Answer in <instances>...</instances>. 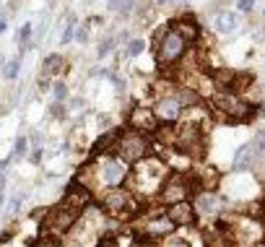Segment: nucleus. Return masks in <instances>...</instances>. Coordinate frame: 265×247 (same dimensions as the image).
<instances>
[{"instance_id":"f257e3e1","label":"nucleus","mask_w":265,"mask_h":247,"mask_svg":"<svg viewBox=\"0 0 265 247\" xmlns=\"http://www.w3.org/2000/svg\"><path fill=\"white\" fill-rule=\"evenodd\" d=\"M187 39L182 36L177 29H167L159 34V47H156V58L161 65H172V62H177L182 55L187 50Z\"/></svg>"},{"instance_id":"f03ea898","label":"nucleus","mask_w":265,"mask_h":247,"mask_svg":"<svg viewBox=\"0 0 265 247\" xmlns=\"http://www.w3.org/2000/svg\"><path fill=\"white\" fill-rule=\"evenodd\" d=\"M115 151L120 154L122 161L133 164V161H138V159L146 156L148 143H146V138H143V135H138V133H127V135H122V138L117 141V149Z\"/></svg>"},{"instance_id":"7ed1b4c3","label":"nucleus","mask_w":265,"mask_h":247,"mask_svg":"<svg viewBox=\"0 0 265 247\" xmlns=\"http://www.w3.org/2000/svg\"><path fill=\"white\" fill-rule=\"evenodd\" d=\"M213 104H216V109H221L229 120H242V117H247V107H244V102L236 99L232 91H218V94L213 96Z\"/></svg>"},{"instance_id":"20e7f679","label":"nucleus","mask_w":265,"mask_h":247,"mask_svg":"<svg viewBox=\"0 0 265 247\" xmlns=\"http://www.w3.org/2000/svg\"><path fill=\"white\" fill-rule=\"evenodd\" d=\"M179 112H182V102L175 96H164L156 102V109H153V115H156L159 123H177L179 120Z\"/></svg>"},{"instance_id":"39448f33","label":"nucleus","mask_w":265,"mask_h":247,"mask_svg":"<svg viewBox=\"0 0 265 247\" xmlns=\"http://www.w3.org/2000/svg\"><path fill=\"white\" fill-rule=\"evenodd\" d=\"M169 218L175 221V226L179 224H193L195 221V211H193V206L185 203V200H179V203H175L169 208Z\"/></svg>"},{"instance_id":"423d86ee","label":"nucleus","mask_w":265,"mask_h":247,"mask_svg":"<svg viewBox=\"0 0 265 247\" xmlns=\"http://www.w3.org/2000/svg\"><path fill=\"white\" fill-rule=\"evenodd\" d=\"M125 164L127 161H107L104 164V182H109V185H120V182L125 180Z\"/></svg>"},{"instance_id":"0eeeda50","label":"nucleus","mask_w":265,"mask_h":247,"mask_svg":"<svg viewBox=\"0 0 265 247\" xmlns=\"http://www.w3.org/2000/svg\"><path fill=\"white\" fill-rule=\"evenodd\" d=\"M213 26H216V31H221V34H232V31H236V26H239V16L232 13V11H224V13L216 16Z\"/></svg>"},{"instance_id":"6e6552de","label":"nucleus","mask_w":265,"mask_h":247,"mask_svg":"<svg viewBox=\"0 0 265 247\" xmlns=\"http://www.w3.org/2000/svg\"><path fill=\"white\" fill-rule=\"evenodd\" d=\"M255 156H258V149H255V143H244L242 149L236 151V156H234V167H236V169L250 167V164L255 161Z\"/></svg>"},{"instance_id":"1a4fd4ad","label":"nucleus","mask_w":265,"mask_h":247,"mask_svg":"<svg viewBox=\"0 0 265 247\" xmlns=\"http://www.w3.org/2000/svg\"><path fill=\"white\" fill-rule=\"evenodd\" d=\"M156 115H153V112H146V109H135V112H133V125L135 127H141V130H143V127H146V130H153V127H156Z\"/></svg>"},{"instance_id":"9d476101","label":"nucleus","mask_w":265,"mask_h":247,"mask_svg":"<svg viewBox=\"0 0 265 247\" xmlns=\"http://www.w3.org/2000/svg\"><path fill=\"white\" fill-rule=\"evenodd\" d=\"M104 206H107L109 214H122V208H125V193H122V190H112V193L104 198Z\"/></svg>"},{"instance_id":"9b49d317","label":"nucleus","mask_w":265,"mask_h":247,"mask_svg":"<svg viewBox=\"0 0 265 247\" xmlns=\"http://www.w3.org/2000/svg\"><path fill=\"white\" fill-rule=\"evenodd\" d=\"M172 226H175V221L167 216V218H156V221H151L148 226H146V234H151V237H161V234H167L172 232Z\"/></svg>"},{"instance_id":"f8f14e48","label":"nucleus","mask_w":265,"mask_h":247,"mask_svg":"<svg viewBox=\"0 0 265 247\" xmlns=\"http://www.w3.org/2000/svg\"><path fill=\"white\" fill-rule=\"evenodd\" d=\"M175 29H177L182 36H185L187 42H195V39H198V34H200V29H198V26H195L193 21H179V24L175 26Z\"/></svg>"},{"instance_id":"ddd939ff","label":"nucleus","mask_w":265,"mask_h":247,"mask_svg":"<svg viewBox=\"0 0 265 247\" xmlns=\"http://www.w3.org/2000/svg\"><path fill=\"white\" fill-rule=\"evenodd\" d=\"M42 68H44V76H50V78L58 76V73L62 70V58H60V55H50V58L44 60Z\"/></svg>"},{"instance_id":"4468645a","label":"nucleus","mask_w":265,"mask_h":247,"mask_svg":"<svg viewBox=\"0 0 265 247\" xmlns=\"http://www.w3.org/2000/svg\"><path fill=\"white\" fill-rule=\"evenodd\" d=\"M198 206L203 208L206 214H216V208H218V200H216L211 193H203V195L198 198Z\"/></svg>"},{"instance_id":"2eb2a0df","label":"nucleus","mask_w":265,"mask_h":247,"mask_svg":"<svg viewBox=\"0 0 265 247\" xmlns=\"http://www.w3.org/2000/svg\"><path fill=\"white\" fill-rule=\"evenodd\" d=\"M18 68H21V60H18V58L8 60V62H5V68H3V76H5L8 81H13V78L18 76Z\"/></svg>"},{"instance_id":"dca6fc26","label":"nucleus","mask_w":265,"mask_h":247,"mask_svg":"<svg viewBox=\"0 0 265 247\" xmlns=\"http://www.w3.org/2000/svg\"><path fill=\"white\" fill-rule=\"evenodd\" d=\"M130 5L133 0H109V11L115 13H130Z\"/></svg>"},{"instance_id":"f3484780","label":"nucleus","mask_w":265,"mask_h":247,"mask_svg":"<svg viewBox=\"0 0 265 247\" xmlns=\"http://www.w3.org/2000/svg\"><path fill=\"white\" fill-rule=\"evenodd\" d=\"M115 138H117V133H109V135H104V138H99V141L94 143V154H99V151H102V149H107V146L112 143Z\"/></svg>"},{"instance_id":"a211bd4d","label":"nucleus","mask_w":265,"mask_h":247,"mask_svg":"<svg viewBox=\"0 0 265 247\" xmlns=\"http://www.w3.org/2000/svg\"><path fill=\"white\" fill-rule=\"evenodd\" d=\"M16 39L21 42V44H26V42H29V39H31V24H24V26H21V31H18V36H16Z\"/></svg>"},{"instance_id":"6ab92c4d","label":"nucleus","mask_w":265,"mask_h":247,"mask_svg":"<svg viewBox=\"0 0 265 247\" xmlns=\"http://www.w3.org/2000/svg\"><path fill=\"white\" fill-rule=\"evenodd\" d=\"M143 47H146L143 39H133L130 44H127V55H141V52H143Z\"/></svg>"},{"instance_id":"aec40b11","label":"nucleus","mask_w":265,"mask_h":247,"mask_svg":"<svg viewBox=\"0 0 265 247\" xmlns=\"http://www.w3.org/2000/svg\"><path fill=\"white\" fill-rule=\"evenodd\" d=\"M252 143H255V149H258V156H265V133H258Z\"/></svg>"},{"instance_id":"412c9836","label":"nucleus","mask_w":265,"mask_h":247,"mask_svg":"<svg viewBox=\"0 0 265 247\" xmlns=\"http://www.w3.org/2000/svg\"><path fill=\"white\" fill-rule=\"evenodd\" d=\"M52 89H55V99H58V102H62V99L68 96V89H65V84H55Z\"/></svg>"},{"instance_id":"4be33fe9","label":"nucleus","mask_w":265,"mask_h":247,"mask_svg":"<svg viewBox=\"0 0 265 247\" xmlns=\"http://www.w3.org/2000/svg\"><path fill=\"white\" fill-rule=\"evenodd\" d=\"M252 5H255V0H236V8H239L242 13H250Z\"/></svg>"},{"instance_id":"5701e85b","label":"nucleus","mask_w":265,"mask_h":247,"mask_svg":"<svg viewBox=\"0 0 265 247\" xmlns=\"http://www.w3.org/2000/svg\"><path fill=\"white\" fill-rule=\"evenodd\" d=\"M26 151V138H16V156H24Z\"/></svg>"},{"instance_id":"b1692460","label":"nucleus","mask_w":265,"mask_h":247,"mask_svg":"<svg viewBox=\"0 0 265 247\" xmlns=\"http://www.w3.org/2000/svg\"><path fill=\"white\" fill-rule=\"evenodd\" d=\"M73 39V21H70V26H65V31H62V44H68Z\"/></svg>"},{"instance_id":"393cba45","label":"nucleus","mask_w":265,"mask_h":247,"mask_svg":"<svg viewBox=\"0 0 265 247\" xmlns=\"http://www.w3.org/2000/svg\"><path fill=\"white\" fill-rule=\"evenodd\" d=\"M96 247H117V240H115V237H104Z\"/></svg>"},{"instance_id":"a878e982","label":"nucleus","mask_w":265,"mask_h":247,"mask_svg":"<svg viewBox=\"0 0 265 247\" xmlns=\"http://www.w3.org/2000/svg\"><path fill=\"white\" fill-rule=\"evenodd\" d=\"M109 47H112V39H104V44L99 47V58H104V55L109 52Z\"/></svg>"},{"instance_id":"bb28decb","label":"nucleus","mask_w":265,"mask_h":247,"mask_svg":"<svg viewBox=\"0 0 265 247\" xmlns=\"http://www.w3.org/2000/svg\"><path fill=\"white\" fill-rule=\"evenodd\" d=\"M86 39H88V31L81 26V29H78V42H86Z\"/></svg>"},{"instance_id":"cd10ccee","label":"nucleus","mask_w":265,"mask_h":247,"mask_svg":"<svg viewBox=\"0 0 265 247\" xmlns=\"http://www.w3.org/2000/svg\"><path fill=\"white\" fill-rule=\"evenodd\" d=\"M5 26H8V24H5V18H0V34L5 31Z\"/></svg>"},{"instance_id":"c85d7f7f","label":"nucleus","mask_w":265,"mask_h":247,"mask_svg":"<svg viewBox=\"0 0 265 247\" xmlns=\"http://www.w3.org/2000/svg\"><path fill=\"white\" fill-rule=\"evenodd\" d=\"M172 247H190V245H187V242H175Z\"/></svg>"},{"instance_id":"c756f323","label":"nucleus","mask_w":265,"mask_h":247,"mask_svg":"<svg viewBox=\"0 0 265 247\" xmlns=\"http://www.w3.org/2000/svg\"><path fill=\"white\" fill-rule=\"evenodd\" d=\"M156 3H159V5H164V3H167V0H156Z\"/></svg>"},{"instance_id":"7c9ffc66","label":"nucleus","mask_w":265,"mask_h":247,"mask_svg":"<svg viewBox=\"0 0 265 247\" xmlns=\"http://www.w3.org/2000/svg\"><path fill=\"white\" fill-rule=\"evenodd\" d=\"M36 247H47V245H36Z\"/></svg>"}]
</instances>
